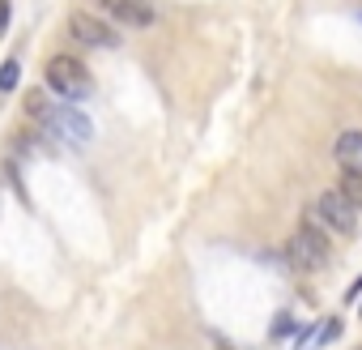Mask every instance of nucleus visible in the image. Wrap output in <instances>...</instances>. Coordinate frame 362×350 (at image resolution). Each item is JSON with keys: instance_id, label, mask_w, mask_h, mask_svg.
I'll list each match as a JSON object with an SVG mask.
<instances>
[{"instance_id": "1", "label": "nucleus", "mask_w": 362, "mask_h": 350, "mask_svg": "<svg viewBox=\"0 0 362 350\" xmlns=\"http://www.w3.org/2000/svg\"><path fill=\"white\" fill-rule=\"evenodd\" d=\"M286 261L298 273H311V269H324L328 265V227H324V218L315 210H307L303 222H298V235H290Z\"/></svg>"}, {"instance_id": "2", "label": "nucleus", "mask_w": 362, "mask_h": 350, "mask_svg": "<svg viewBox=\"0 0 362 350\" xmlns=\"http://www.w3.org/2000/svg\"><path fill=\"white\" fill-rule=\"evenodd\" d=\"M43 77H47V86H52L64 103H81V98L94 94V77H90V69H86L77 56H52L47 69H43Z\"/></svg>"}, {"instance_id": "3", "label": "nucleus", "mask_w": 362, "mask_h": 350, "mask_svg": "<svg viewBox=\"0 0 362 350\" xmlns=\"http://www.w3.org/2000/svg\"><path fill=\"white\" fill-rule=\"evenodd\" d=\"M43 128L52 132V137H60L64 145H77V149H86L90 141H94V124L86 120V111H77L73 103H52V111H47V120H43Z\"/></svg>"}, {"instance_id": "4", "label": "nucleus", "mask_w": 362, "mask_h": 350, "mask_svg": "<svg viewBox=\"0 0 362 350\" xmlns=\"http://www.w3.org/2000/svg\"><path fill=\"white\" fill-rule=\"evenodd\" d=\"M311 210L324 218V227H328V231H337V235H358V210H354V205H349L337 188L320 193Z\"/></svg>"}, {"instance_id": "5", "label": "nucleus", "mask_w": 362, "mask_h": 350, "mask_svg": "<svg viewBox=\"0 0 362 350\" xmlns=\"http://www.w3.org/2000/svg\"><path fill=\"white\" fill-rule=\"evenodd\" d=\"M69 30H73V39H81L86 47H119V30L107 26V22L94 18V13H73V18H69Z\"/></svg>"}, {"instance_id": "6", "label": "nucleus", "mask_w": 362, "mask_h": 350, "mask_svg": "<svg viewBox=\"0 0 362 350\" xmlns=\"http://www.w3.org/2000/svg\"><path fill=\"white\" fill-rule=\"evenodd\" d=\"M332 158H337L341 171L362 175V132H358V128H345V132L332 141Z\"/></svg>"}, {"instance_id": "7", "label": "nucleus", "mask_w": 362, "mask_h": 350, "mask_svg": "<svg viewBox=\"0 0 362 350\" xmlns=\"http://www.w3.org/2000/svg\"><path fill=\"white\" fill-rule=\"evenodd\" d=\"M98 5L115 18V22H128V26H149L153 22V9L145 0H98Z\"/></svg>"}, {"instance_id": "8", "label": "nucleus", "mask_w": 362, "mask_h": 350, "mask_svg": "<svg viewBox=\"0 0 362 350\" xmlns=\"http://www.w3.org/2000/svg\"><path fill=\"white\" fill-rule=\"evenodd\" d=\"M337 193L362 214V175H354V171H341V184H337Z\"/></svg>"}, {"instance_id": "9", "label": "nucleus", "mask_w": 362, "mask_h": 350, "mask_svg": "<svg viewBox=\"0 0 362 350\" xmlns=\"http://www.w3.org/2000/svg\"><path fill=\"white\" fill-rule=\"evenodd\" d=\"M47 111H52V103H47V94H43V90H26V115L43 124V120H47Z\"/></svg>"}, {"instance_id": "10", "label": "nucleus", "mask_w": 362, "mask_h": 350, "mask_svg": "<svg viewBox=\"0 0 362 350\" xmlns=\"http://www.w3.org/2000/svg\"><path fill=\"white\" fill-rule=\"evenodd\" d=\"M18 81H22V64L18 60H5V64H0V94L18 90Z\"/></svg>"}, {"instance_id": "11", "label": "nucleus", "mask_w": 362, "mask_h": 350, "mask_svg": "<svg viewBox=\"0 0 362 350\" xmlns=\"http://www.w3.org/2000/svg\"><path fill=\"white\" fill-rule=\"evenodd\" d=\"M290 333H294V316H290V312H277L273 324H269V337L281 341V337H290Z\"/></svg>"}, {"instance_id": "12", "label": "nucleus", "mask_w": 362, "mask_h": 350, "mask_svg": "<svg viewBox=\"0 0 362 350\" xmlns=\"http://www.w3.org/2000/svg\"><path fill=\"white\" fill-rule=\"evenodd\" d=\"M341 337V320H328L324 329H320V346H328V341H337Z\"/></svg>"}, {"instance_id": "13", "label": "nucleus", "mask_w": 362, "mask_h": 350, "mask_svg": "<svg viewBox=\"0 0 362 350\" xmlns=\"http://www.w3.org/2000/svg\"><path fill=\"white\" fill-rule=\"evenodd\" d=\"M9 22H13V0H0V35L9 30Z\"/></svg>"}, {"instance_id": "14", "label": "nucleus", "mask_w": 362, "mask_h": 350, "mask_svg": "<svg viewBox=\"0 0 362 350\" xmlns=\"http://www.w3.org/2000/svg\"><path fill=\"white\" fill-rule=\"evenodd\" d=\"M358 295H362V278H358V282H354V286L345 290V303H349V299H358Z\"/></svg>"}, {"instance_id": "15", "label": "nucleus", "mask_w": 362, "mask_h": 350, "mask_svg": "<svg viewBox=\"0 0 362 350\" xmlns=\"http://www.w3.org/2000/svg\"><path fill=\"white\" fill-rule=\"evenodd\" d=\"M218 350H235V346H230V341H222V337H218Z\"/></svg>"}, {"instance_id": "16", "label": "nucleus", "mask_w": 362, "mask_h": 350, "mask_svg": "<svg viewBox=\"0 0 362 350\" xmlns=\"http://www.w3.org/2000/svg\"><path fill=\"white\" fill-rule=\"evenodd\" d=\"M354 350H362V346H354Z\"/></svg>"}, {"instance_id": "17", "label": "nucleus", "mask_w": 362, "mask_h": 350, "mask_svg": "<svg viewBox=\"0 0 362 350\" xmlns=\"http://www.w3.org/2000/svg\"><path fill=\"white\" fill-rule=\"evenodd\" d=\"M358 316H362V312H358Z\"/></svg>"}]
</instances>
